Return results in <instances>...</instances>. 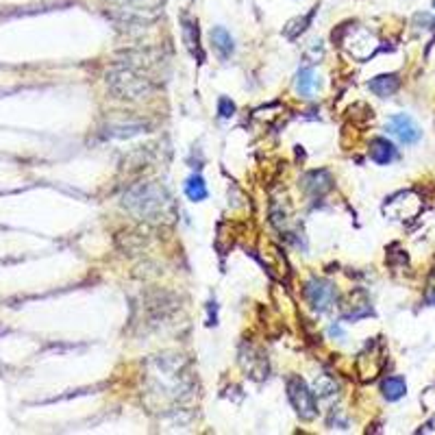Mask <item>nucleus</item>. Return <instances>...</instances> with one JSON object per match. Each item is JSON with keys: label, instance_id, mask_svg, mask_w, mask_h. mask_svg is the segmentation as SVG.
Returning <instances> with one entry per match:
<instances>
[{"label": "nucleus", "instance_id": "nucleus-1", "mask_svg": "<svg viewBox=\"0 0 435 435\" xmlns=\"http://www.w3.org/2000/svg\"><path fill=\"white\" fill-rule=\"evenodd\" d=\"M127 205L138 212L140 216H146L148 220H157V216L166 212V207H170V198L163 194V189L155 185H140L129 192Z\"/></svg>", "mask_w": 435, "mask_h": 435}, {"label": "nucleus", "instance_id": "nucleus-2", "mask_svg": "<svg viewBox=\"0 0 435 435\" xmlns=\"http://www.w3.org/2000/svg\"><path fill=\"white\" fill-rule=\"evenodd\" d=\"M288 398L294 405L296 414L303 420H311L318 414V405H316V396L313 392H309V387L305 385L303 379L298 377H290L288 379Z\"/></svg>", "mask_w": 435, "mask_h": 435}, {"label": "nucleus", "instance_id": "nucleus-3", "mask_svg": "<svg viewBox=\"0 0 435 435\" xmlns=\"http://www.w3.org/2000/svg\"><path fill=\"white\" fill-rule=\"evenodd\" d=\"M387 131L396 135V138L402 142V144H416L420 140V135H423V131H420V127L414 122V120L409 115L405 113H398L394 118H389L387 122Z\"/></svg>", "mask_w": 435, "mask_h": 435}, {"label": "nucleus", "instance_id": "nucleus-4", "mask_svg": "<svg viewBox=\"0 0 435 435\" xmlns=\"http://www.w3.org/2000/svg\"><path fill=\"white\" fill-rule=\"evenodd\" d=\"M307 298H309V303L313 309H318V311H324L331 307V303L335 301V290H333V285H328L324 281H311L307 285V290H305Z\"/></svg>", "mask_w": 435, "mask_h": 435}, {"label": "nucleus", "instance_id": "nucleus-5", "mask_svg": "<svg viewBox=\"0 0 435 435\" xmlns=\"http://www.w3.org/2000/svg\"><path fill=\"white\" fill-rule=\"evenodd\" d=\"M398 85H400V81H398L396 74H381V77L372 79L368 83V89L372 94H377L381 98H387V96H392L396 92Z\"/></svg>", "mask_w": 435, "mask_h": 435}, {"label": "nucleus", "instance_id": "nucleus-6", "mask_svg": "<svg viewBox=\"0 0 435 435\" xmlns=\"http://www.w3.org/2000/svg\"><path fill=\"white\" fill-rule=\"evenodd\" d=\"M370 157H372L374 163H379V166H387V163L396 157V148L389 144L387 140L377 138V140H372V144H370Z\"/></svg>", "mask_w": 435, "mask_h": 435}, {"label": "nucleus", "instance_id": "nucleus-7", "mask_svg": "<svg viewBox=\"0 0 435 435\" xmlns=\"http://www.w3.org/2000/svg\"><path fill=\"white\" fill-rule=\"evenodd\" d=\"M212 41H214V48L218 50V55L222 59H229L233 55V37L231 33L227 31V28H222V26H216L214 31H212Z\"/></svg>", "mask_w": 435, "mask_h": 435}, {"label": "nucleus", "instance_id": "nucleus-8", "mask_svg": "<svg viewBox=\"0 0 435 435\" xmlns=\"http://www.w3.org/2000/svg\"><path fill=\"white\" fill-rule=\"evenodd\" d=\"M316 87H318V79H316V74H313V70L305 68V70L298 72V79H296L298 94H301V96H311L313 92H316Z\"/></svg>", "mask_w": 435, "mask_h": 435}, {"label": "nucleus", "instance_id": "nucleus-9", "mask_svg": "<svg viewBox=\"0 0 435 435\" xmlns=\"http://www.w3.org/2000/svg\"><path fill=\"white\" fill-rule=\"evenodd\" d=\"M381 392L387 400H398L400 396H405V392H407V385H405L402 379L398 377H392V379H385L383 385H381Z\"/></svg>", "mask_w": 435, "mask_h": 435}, {"label": "nucleus", "instance_id": "nucleus-10", "mask_svg": "<svg viewBox=\"0 0 435 435\" xmlns=\"http://www.w3.org/2000/svg\"><path fill=\"white\" fill-rule=\"evenodd\" d=\"M185 194H187V198L194 201V203L205 201L207 198V187H205L203 178L201 176H192L189 181L185 183Z\"/></svg>", "mask_w": 435, "mask_h": 435}, {"label": "nucleus", "instance_id": "nucleus-11", "mask_svg": "<svg viewBox=\"0 0 435 435\" xmlns=\"http://www.w3.org/2000/svg\"><path fill=\"white\" fill-rule=\"evenodd\" d=\"M313 13H316V9H311L305 18H301V20H294V22H290L288 24V28H285V35H288L290 39H294L298 33H303L305 28H307V24L311 22V18H313Z\"/></svg>", "mask_w": 435, "mask_h": 435}, {"label": "nucleus", "instance_id": "nucleus-12", "mask_svg": "<svg viewBox=\"0 0 435 435\" xmlns=\"http://www.w3.org/2000/svg\"><path fill=\"white\" fill-rule=\"evenodd\" d=\"M183 35H185V41H187L189 50L194 53V46H198V26L183 20Z\"/></svg>", "mask_w": 435, "mask_h": 435}, {"label": "nucleus", "instance_id": "nucleus-13", "mask_svg": "<svg viewBox=\"0 0 435 435\" xmlns=\"http://www.w3.org/2000/svg\"><path fill=\"white\" fill-rule=\"evenodd\" d=\"M233 111H235V104L229 98H220V115L229 118V115H233Z\"/></svg>", "mask_w": 435, "mask_h": 435}, {"label": "nucleus", "instance_id": "nucleus-14", "mask_svg": "<svg viewBox=\"0 0 435 435\" xmlns=\"http://www.w3.org/2000/svg\"><path fill=\"white\" fill-rule=\"evenodd\" d=\"M118 3H131V0H118Z\"/></svg>", "mask_w": 435, "mask_h": 435}]
</instances>
